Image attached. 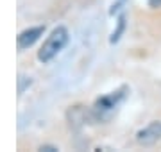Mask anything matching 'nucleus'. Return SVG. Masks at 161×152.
<instances>
[{
    "instance_id": "1",
    "label": "nucleus",
    "mask_w": 161,
    "mask_h": 152,
    "mask_svg": "<svg viewBox=\"0 0 161 152\" xmlns=\"http://www.w3.org/2000/svg\"><path fill=\"white\" fill-rule=\"evenodd\" d=\"M125 91H127V88L124 86V88L116 90V91H111V93L97 99V102H95L93 107H92V117L95 118V120H98V122L109 120V118L115 115L116 107L120 106V102L124 100Z\"/></svg>"
},
{
    "instance_id": "2",
    "label": "nucleus",
    "mask_w": 161,
    "mask_h": 152,
    "mask_svg": "<svg viewBox=\"0 0 161 152\" xmlns=\"http://www.w3.org/2000/svg\"><path fill=\"white\" fill-rule=\"evenodd\" d=\"M68 43V30L66 27H56V29L50 32V36L45 40V43L41 45L40 52H38V59L43 61V63H48L56 57Z\"/></svg>"
},
{
    "instance_id": "3",
    "label": "nucleus",
    "mask_w": 161,
    "mask_h": 152,
    "mask_svg": "<svg viewBox=\"0 0 161 152\" xmlns=\"http://www.w3.org/2000/svg\"><path fill=\"white\" fill-rule=\"evenodd\" d=\"M159 140H161V122L159 120L150 122L147 127L138 131V134H136V141L143 147H152Z\"/></svg>"
},
{
    "instance_id": "4",
    "label": "nucleus",
    "mask_w": 161,
    "mask_h": 152,
    "mask_svg": "<svg viewBox=\"0 0 161 152\" xmlns=\"http://www.w3.org/2000/svg\"><path fill=\"white\" fill-rule=\"evenodd\" d=\"M45 32V25H38V27H31V29H25L18 34V48L23 50V48H29L32 47L36 41L40 40V36Z\"/></svg>"
},
{
    "instance_id": "5",
    "label": "nucleus",
    "mask_w": 161,
    "mask_h": 152,
    "mask_svg": "<svg viewBox=\"0 0 161 152\" xmlns=\"http://www.w3.org/2000/svg\"><path fill=\"white\" fill-rule=\"evenodd\" d=\"M125 29V18L120 16V20H118V29L113 32V38H111V43H115V41H118V38H120L122 34V30Z\"/></svg>"
},
{
    "instance_id": "6",
    "label": "nucleus",
    "mask_w": 161,
    "mask_h": 152,
    "mask_svg": "<svg viewBox=\"0 0 161 152\" xmlns=\"http://www.w3.org/2000/svg\"><path fill=\"white\" fill-rule=\"evenodd\" d=\"M38 150H41V152H43V150H45V152H58L59 149H58V147H54V145H41Z\"/></svg>"
},
{
    "instance_id": "7",
    "label": "nucleus",
    "mask_w": 161,
    "mask_h": 152,
    "mask_svg": "<svg viewBox=\"0 0 161 152\" xmlns=\"http://www.w3.org/2000/svg\"><path fill=\"white\" fill-rule=\"evenodd\" d=\"M150 7H161V0H147Z\"/></svg>"
},
{
    "instance_id": "8",
    "label": "nucleus",
    "mask_w": 161,
    "mask_h": 152,
    "mask_svg": "<svg viewBox=\"0 0 161 152\" xmlns=\"http://www.w3.org/2000/svg\"><path fill=\"white\" fill-rule=\"evenodd\" d=\"M120 2H124V0H120Z\"/></svg>"
}]
</instances>
